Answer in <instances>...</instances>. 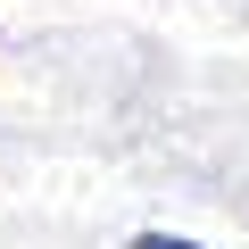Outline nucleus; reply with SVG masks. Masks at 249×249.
<instances>
[{"label": "nucleus", "mask_w": 249, "mask_h": 249, "mask_svg": "<svg viewBox=\"0 0 249 249\" xmlns=\"http://www.w3.org/2000/svg\"><path fill=\"white\" fill-rule=\"evenodd\" d=\"M133 249H199V241H175V232H142Z\"/></svg>", "instance_id": "1"}]
</instances>
